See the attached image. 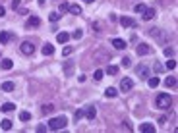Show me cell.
<instances>
[{
	"instance_id": "6da1fadb",
	"label": "cell",
	"mask_w": 178,
	"mask_h": 133,
	"mask_svg": "<svg viewBox=\"0 0 178 133\" xmlns=\"http://www.w3.org/2000/svg\"><path fill=\"white\" fill-rule=\"evenodd\" d=\"M155 106L161 108V110H167V108H171V106H172V98H171V95H167V93H161V95H157V98H155Z\"/></svg>"
},
{
	"instance_id": "7a4b0ae2",
	"label": "cell",
	"mask_w": 178,
	"mask_h": 133,
	"mask_svg": "<svg viewBox=\"0 0 178 133\" xmlns=\"http://www.w3.org/2000/svg\"><path fill=\"white\" fill-rule=\"evenodd\" d=\"M66 126H68V118H66V116H56V118H52L51 122H48V129H52V131L64 129Z\"/></svg>"
},
{
	"instance_id": "3957f363",
	"label": "cell",
	"mask_w": 178,
	"mask_h": 133,
	"mask_svg": "<svg viewBox=\"0 0 178 133\" xmlns=\"http://www.w3.org/2000/svg\"><path fill=\"white\" fill-rule=\"evenodd\" d=\"M149 35H151L153 39H157V41H159L161 44H165V43L168 41V35H167V33H163L161 29H151V31H149Z\"/></svg>"
},
{
	"instance_id": "277c9868",
	"label": "cell",
	"mask_w": 178,
	"mask_h": 133,
	"mask_svg": "<svg viewBox=\"0 0 178 133\" xmlns=\"http://www.w3.org/2000/svg\"><path fill=\"white\" fill-rule=\"evenodd\" d=\"M136 52H138V56H147V54H151V52H153V48L149 46L147 43H139L138 48H136Z\"/></svg>"
},
{
	"instance_id": "5b68a950",
	"label": "cell",
	"mask_w": 178,
	"mask_h": 133,
	"mask_svg": "<svg viewBox=\"0 0 178 133\" xmlns=\"http://www.w3.org/2000/svg\"><path fill=\"white\" fill-rule=\"evenodd\" d=\"M19 50H22V54L31 56L33 52H35V46H33V43H29V41H23V43H22V46H19Z\"/></svg>"
},
{
	"instance_id": "8992f818",
	"label": "cell",
	"mask_w": 178,
	"mask_h": 133,
	"mask_svg": "<svg viewBox=\"0 0 178 133\" xmlns=\"http://www.w3.org/2000/svg\"><path fill=\"white\" fill-rule=\"evenodd\" d=\"M132 87H134V81H132L130 77H124L122 81H120V91H122V93L132 91Z\"/></svg>"
},
{
	"instance_id": "52a82bcc",
	"label": "cell",
	"mask_w": 178,
	"mask_h": 133,
	"mask_svg": "<svg viewBox=\"0 0 178 133\" xmlns=\"http://www.w3.org/2000/svg\"><path fill=\"white\" fill-rule=\"evenodd\" d=\"M64 75L66 77L74 75V62H64Z\"/></svg>"
},
{
	"instance_id": "ba28073f",
	"label": "cell",
	"mask_w": 178,
	"mask_h": 133,
	"mask_svg": "<svg viewBox=\"0 0 178 133\" xmlns=\"http://www.w3.org/2000/svg\"><path fill=\"white\" fill-rule=\"evenodd\" d=\"M110 44H112L114 48H118V50H124V48H126V41H124V39H112Z\"/></svg>"
},
{
	"instance_id": "9c48e42d",
	"label": "cell",
	"mask_w": 178,
	"mask_h": 133,
	"mask_svg": "<svg viewBox=\"0 0 178 133\" xmlns=\"http://www.w3.org/2000/svg\"><path fill=\"white\" fill-rule=\"evenodd\" d=\"M83 112H85V118L87 120H93L95 116H97V110H95V106H87V108H83Z\"/></svg>"
},
{
	"instance_id": "30bf717a",
	"label": "cell",
	"mask_w": 178,
	"mask_h": 133,
	"mask_svg": "<svg viewBox=\"0 0 178 133\" xmlns=\"http://www.w3.org/2000/svg\"><path fill=\"white\" fill-rule=\"evenodd\" d=\"M139 131L142 133H155V126H153V123H142V126H139Z\"/></svg>"
},
{
	"instance_id": "8fae6325",
	"label": "cell",
	"mask_w": 178,
	"mask_h": 133,
	"mask_svg": "<svg viewBox=\"0 0 178 133\" xmlns=\"http://www.w3.org/2000/svg\"><path fill=\"white\" fill-rule=\"evenodd\" d=\"M157 15V12H155V8H145V12H143V19H153Z\"/></svg>"
},
{
	"instance_id": "7c38bea8",
	"label": "cell",
	"mask_w": 178,
	"mask_h": 133,
	"mask_svg": "<svg viewBox=\"0 0 178 133\" xmlns=\"http://www.w3.org/2000/svg\"><path fill=\"white\" fill-rule=\"evenodd\" d=\"M25 25H27V27H39V25H41V19L37 18V15H33V18H29V19L25 21Z\"/></svg>"
},
{
	"instance_id": "4fadbf2b",
	"label": "cell",
	"mask_w": 178,
	"mask_h": 133,
	"mask_svg": "<svg viewBox=\"0 0 178 133\" xmlns=\"http://www.w3.org/2000/svg\"><path fill=\"white\" fill-rule=\"evenodd\" d=\"M138 75H139V79H147V77H149V68L139 66V68H138Z\"/></svg>"
},
{
	"instance_id": "5bb4252c",
	"label": "cell",
	"mask_w": 178,
	"mask_h": 133,
	"mask_svg": "<svg viewBox=\"0 0 178 133\" xmlns=\"http://www.w3.org/2000/svg\"><path fill=\"white\" fill-rule=\"evenodd\" d=\"M12 37H14V35L8 33V31H0V43H2V44H6L8 41H12Z\"/></svg>"
},
{
	"instance_id": "9a60e30c",
	"label": "cell",
	"mask_w": 178,
	"mask_h": 133,
	"mask_svg": "<svg viewBox=\"0 0 178 133\" xmlns=\"http://www.w3.org/2000/svg\"><path fill=\"white\" fill-rule=\"evenodd\" d=\"M120 25L122 27H136V21L130 18H120Z\"/></svg>"
},
{
	"instance_id": "2e32d148",
	"label": "cell",
	"mask_w": 178,
	"mask_h": 133,
	"mask_svg": "<svg viewBox=\"0 0 178 133\" xmlns=\"http://www.w3.org/2000/svg\"><path fill=\"white\" fill-rule=\"evenodd\" d=\"M0 66H2L4 70H12V68H14V62H12L10 58H2V62H0Z\"/></svg>"
},
{
	"instance_id": "e0dca14e",
	"label": "cell",
	"mask_w": 178,
	"mask_h": 133,
	"mask_svg": "<svg viewBox=\"0 0 178 133\" xmlns=\"http://www.w3.org/2000/svg\"><path fill=\"white\" fill-rule=\"evenodd\" d=\"M116 95H118V91H116L114 87H109V89H105V96H107V98H114Z\"/></svg>"
},
{
	"instance_id": "ac0fdd59",
	"label": "cell",
	"mask_w": 178,
	"mask_h": 133,
	"mask_svg": "<svg viewBox=\"0 0 178 133\" xmlns=\"http://www.w3.org/2000/svg\"><path fill=\"white\" fill-rule=\"evenodd\" d=\"M68 12H70V14H74V15H80V14H81V8L77 6V4H70Z\"/></svg>"
},
{
	"instance_id": "d6986e66",
	"label": "cell",
	"mask_w": 178,
	"mask_h": 133,
	"mask_svg": "<svg viewBox=\"0 0 178 133\" xmlns=\"http://www.w3.org/2000/svg\"><path fill=\"white\" fill-rule=\"evenodd\" d=\"M52 52H54V46H52L51 43H47V44L43 46V54H45V56H51Z\"/></svg>"
},
{
	"instance_id": "ffe728a7",
	"label": "cell",
	"mask_w": 178,
	"mask_h": 133,
	"mask_svg": "<svg viewBox=\"0 0 178 133\" xmlns=\"http://www.w3.org/2000/svg\"><path fill=\"white\" fill-rule=\"evenodd\" d=\"M93 58H105V62H109V60H110V54H109V52H95V54H93Z\"/></svg>"
},
{
	"instance_id": "44dd1931",
	"label": "cell",
	"mask_w": 178,
	"mask_h": 133,
	"mask_svg": "<svg viewBox=\"0 0 178 133\" xmlns=\"http://www.w3.org/2000/svg\"><path fill=\"white\" fill-rule=\"evenodd\" d=\"M0 110H2V112H12V110H16V106L12 102H4L2 106H0Z\"/></svg>"
},
{
	"instance_id": "7402d4cb",
	"label": "cell",
	"mask_w": 178,
	"mask_h": 133,
	"mask_svg": "<svg viewBox=\"0 0 178 133\" xmlns=\"http://www.w3.org/2000/svg\"><path fill=\"white\" fill-rule=\"evenodd\" d=\"M16 85L12 81H6V83H2V91H6V93H10V91H14Z\"/></svg>"
},
{
	"instance_id": "603a6c76",
	"label": "cell",
	"mask_w": 178,
	"mask_h": 133,
	"mask_svg": "<svg viewBox=\"0 0 178 133\" xmlns=\"http://www.w3.org/2000/svg\"><path fill=\"white\" fill-rule=\"evenodd\" d=\"M68 39H70V35H68V33H64V31L56 35V41H58V43H66Z\"/></svg>"
},
{
	"instance_id": "cb8c5ba5",
	"label": "cell",
	"mask_w": 178,
	"mask_h": 133,
	"mask_svg": "<svg viewBox=\"0 0 178 133\" xmlns=\"http://www.w3.org/2000/svg\"><path fill=\"white\" fill-rule=\"evenodd\" d=\"M52 110H54V104H43V108H41L43 114H51Z\"/></svg>"
},
{
	"instance_id": "d4e9b609",
	"label": "cell",
	"mask_w": 178,
	"mask_h": 133,
	"mask_svg": "<svg viewBox=\"0 0 178 133\" xmlns=\"http://www.w3.org/2000/svg\"><path fill=\"white\" fill-rule=\"evenodd\" d=\"M0 127H2L4 131L12 129V122H10V120H2V122H0Z\"/></svg>"
},
{
	"instance_id": "484cf974",
	"label": "cell",
	"mask_w": 178,
	"mask_h": 133,
	"mask_svg": "<svg viewBox=\"0 0 178 133\" xmlns=\"http://www.w3.org/2000/svg\"><path fill=\"white\" fill-rule=\"evenodd\" d=\"M147 83H149L151 89H155L157 85H159V77H147Z\"/></svg>"
},
{
	"instance_id": "4316f807",
	"label": "cell",
	"mask_w": 178,
	"mask_h": 133,
	"mask_svg": "<svg viewBox=\"0 0 178 133\" xmlns=\"http://www.w3.org/2000/svg\"><path fill=\"white\" fill-rule=\"evenodd\" d=\"M103 75H105V71H103V70H97V71L93 73V79H95V81H101Z\"/></svg>"
},
{
	"instance_id": "83f0119b",
	"label": "cell",
	"mask_w": 178,
	"mask_h": 133,
	"mask_svg": "<svg viewBox=\"0 0 178 133\" xmlns=\"http://www.w3.org/2000/svg\"><path fill=\"white\" fill-rule=\"evenodd\" d=\"M165 85L167 87H174L176 85V77H167L165 79Z\"/></svg>"
},
{
	"instance_id": "f1b7e54d",
	"label": "cell",
	"mask_w": 178,
	"mask_h": 133,
	"mask_svg": "<svg viewBox=\"0 0 178 133\" xmlns=\"http://www.w3.org/2000/svg\"><path fill=\"white\" fill-rule=\"evenodd\" d=\"M134 12H136V14H143V12H145V6H143V4H136Z\"/></svg>"
},
{
	"instance_id": "f546056e",
	"label": "cell",
	"mask_w": 178,
	"mask_h": 133,
	"mask_svg": "<svg viewBox=\"0 0 178 133\" xmlns=\"http://www.w3.org/2000/svg\"><path fill=\"white\" fill-rule=\"evenodd\" d=\"M165 56H167V58H172V56H174V48L167 46V48H165Z\"/></svg>"
},
{
	"instance_id": "4dcf8cb0",
	"label": "cell",
	"mask_w": 178,
	"mask_h": 133,
	"mask_svg": "<svg viewBox=\"0 0 178 133\" xmlns=\"http://www.w3.org/2000/svg\"><path fill=\"white\" fill-rule=\"evenodd\" d=\"M19 120H22V122H29L31 114H29V112H22V114H19Z\"/></svg>"
},
{
	"instance_id": "1f68e13d",
	"label": "cell",
	"mask_w": 178,
	"mask_h": 133,
	"mask_svg": "<svg viewBox=\"0 0 178 133\" xmlns=\"http://www.w3.org/2000/svg\"><path fill=\"white\" fill-rule=\"evenodd\" d=\"M107 73H109V75H116L118 73V68L116 66H109V68H107Z\"/></svg>"
},
{
	"instance_id": "d6a6232c",
	"label": "cell",
	"mask_w": 178,
	"mask_h": 133,
	"mask_svg": "<svg viewBox=\"0 0 178 133\" xmlns=\"http://www.w3.org/2000/svg\"><path fill=\"white\" fill-rule=\"evenodd\" d=\"M68 8H70L68 2H62L60 6H58V12H60V14H64V12H68Z\"/></svg>"
},
{
	"instance_id": "836d02e7",
	"label": "cell",
	"mask_w": 178,
	"mask_h": 133,
	"mask_svg": "<svg viewBox=\"0 0 178 133\" xmlns=\"http://www.w3.org/2000/svg\"><path fill=\"white\" fill-rule=\"evenodd\" d=\"M83 114H85V112H83V110H77V112H76V114H74V120H76V122H80V120H81V118H83Z\"/></svg>"
},
{
	"instance_id": "e575fe53",
	"label": "cell",
	"mask_w": 178,
	"mask_h": 133,
	"mask_svg": "<svg viewBox=\"0 0 178 133\" xmlns=\"http://www.w3.org/2000/svg\"><path fill=\"white\" fill-rule=\"evenodd\" d=\"M74 52V46H66L64 50H62V56H70Z\"/></svg>"
},
{
	"instance_id": "d590c367",
	"label": "cell",
	"mask_w": 178,
	"mask_h": 133,
	"mask_svg": "<svg viewBox=\"0 0 178 133\" xmlns=\"http://www.w3.org/2000/svg\"><path fill=\"white\" fill-rule=\"evenodd\" d=\"M103 27H105V25H103L101 21H93V29L95 31H103Z\"/></svg>"
},
{
	"instance_id": "8d00e7d4",
	"label": "cell",
	"mask_w": 178,
	"mask_h": 133,
	"mask_svg": "<svg viewBox=\"0 0 178 133\" xmlns=\"http://www.w3.org/2000/svg\"><path fill=\"white\" fill-rule=\"evenodd\" d=\"M48 18H51V21H58V19H60V14H58V12H52Z\"/></svg>"
},
{
	"instance_id": "74e56055",
	"label": "cell",
	"mask_w": 178,
	"mask_h": 133,
	"mask_svg": "<svg viewBox=\"0 0 178 133\" xmlns=\"http://www.w3.org/2000/svg\"><path fill=\"white\" fill-rule=\"evenodd\" d=\"M174 68H176V62H174V60H168V62H167V70H174Z\"/></svg>"
},
{
	"instance_id": "f35d334b",
	"label": "cell",
	"mask_w": 178,
	"mask_h": 133,
	"mask_svg": "<svg viewBox=\"0 0 178 133\" xmlns=\"http://www.w3.org/2000/svg\"><path fill=\"white\" fill-rule=\"evenodd\" d=\"M130 64H132V60L128 58V56H124V58H122V66L124 68H130Z\"/></svg>"
},
{
	"instance_id": "ab89813d",
	"label": "cell",
	"mask_w": 178,
	"mask_h": 133,
	"mask_svg": "<svg viewBox=\"0 0 178 133\" xmlns=\"http://www.w3.org/2000/svg\"><path fill=\"white\" fill-rule=\"evenodd\" d=\"M81 35H83V33H81V29H76V31L72 33V37H74V39H81Z\"/></svg>"
},
{
	"instance_id": "60d3db41",
	"label": "cell",
	"mask_w": 178,
	"mask_h": 133,
	"mask_svg": "<svg viewBox=\"0 0 178 133\" xmlns=\"http://www.w3.org/2000/svg\"><path fill=\"white\" fill-rule=\"evenodd\" d=\"M153 70H155V71H157V73H161V71H163V70H165V68H163V66H161V64H155V66H153Z\"/></svg>"
},
{
	"instance_id": "b9f144b4",
	"label": "cell",
	"mask_w": 178,
	"mask_h": 133,
	"mask_svg": "<svg viewBox=\"0 0 178 133\" xmlns=\"http://www.w3.org/2000/svg\"><path fill=\"white\" fill-rule=\"evenodd\" d=\"M19 6V0H12V8H14V10H16V8H18Z\"/></svg>"
},
{
	"instance_id": "7bdbcfd3",
	"label": "cell",
	"mask_w": 178,
	"mask_h": 133,
	"mask_svg": "<svg viewBox=\"0 0 178 133\" xmlns=\"http://www.w3.org/2000/svg\"><path fill=\"white\" fill-rule=\"evenodd\" d=\"M4 14H6V8H4V6H0V18H2Z\"/></svg>"
},
{
	"instance_id": "ee69618b",
	"label": "cell",
	"mask_w": 178,
	"mask_h": 133,
	"mask_svg": "<svg viewBox=\"0 0 178 133\" xmlns=\"http://www.w3.org/2000/svg\"><path fill=\"white\" fill-rule=\"evenodd\" d=\"M39 4H41V6H43V4H45V0H39Z\"/></svg>"
},
{
	"instance_id": "f6af8a7d",
	"label": "cell",
	"mask_w": 178,
	"mask_h": 133,
	"mask_svg": "<svg viewBox=\"0 0 178 133\" xmlns=\"http://www.w3.org/2000/svg\"><path fill=\"white\" fill-rule=\"evenodd\" d=\"M83 2H87V4H91V2H93V0H83Z\"/></svg>"
}]
</instances>
